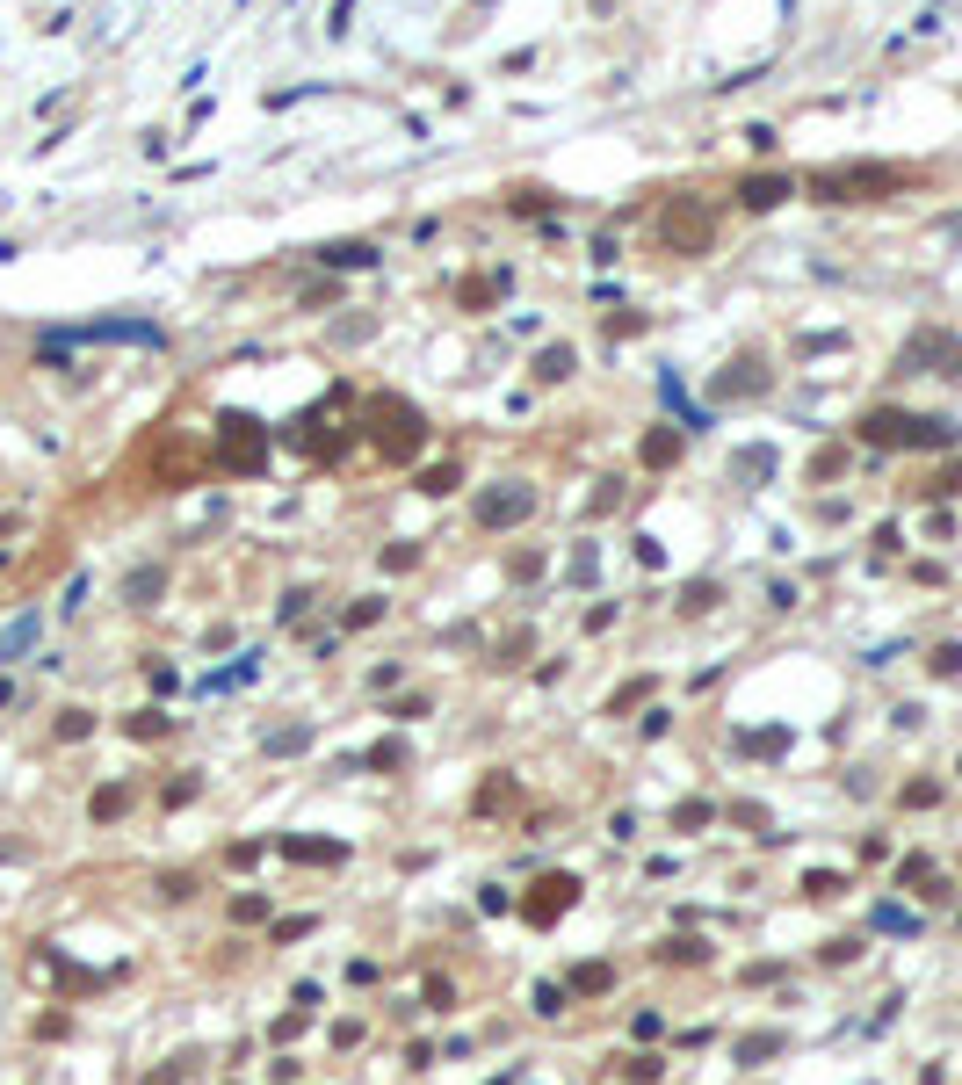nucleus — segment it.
I'll return each instance as SVG.
<instances>
[{"mask_svg": "<svg viewBox=\"0 0 962 1085\" xmlns=\"http://www.w3.org/2000/svg\"><path fill=\"white\" fill-rule=\"evenodd\" d=\"M572 897H579V883H572V876H543V883H536V897H529V905H521V912H529L536 926H550L557 912L572 905Z\"/></svg>", "mask_w": 962, "mask_h": 1085, "instance_id": "1", "label": "nucleus"}, {"mask_svg": "<svg viewBox=\"0 0 962 1085\" xmlns=\"http://www.w3.org/2000/svg\"><path fill=\"white\" fill-rule=\"evenodd\" d=\"M283 854H297V861H333L340 847H333V840H283Z\"/></svg>", "mask_w": 962, "mask_h": 1085, "instance_id": "2", "label": "nucleus"}, {"mask_svg": "<svg viewBox=\"0 0 962 1085\" xmlns=\"http://www.w3.org/2000/svg\"><path fill=\"white\" fill-rule=\"evenodd\" d=\"M572 991H608V963H586V970H572Z\"/></svg>", "mask_w": 962, "mask_h": 1085, "instance_id": "3", "label": "nucleus"}, {"mask_svg": "<svg viewBox=\"0 0 962 1085\" xmlns=\"http://www.w3.org/2000/svg\"><path fill=\"white\" fill-rule=\"evenodd\" d=\"M29 637H37V623H15V630H8V637H0V659H15V651H22V644H29Z\"/></svg>", "mask_w": 962, "mask_h": 1085, "instance_id": "4", "label": "nucleus"}, {"mask_svg": "<svg viewBox=\"0 0 962 1085\" xmlns=\"http://www.w3.org/2000/svg\"><path fill=\"white\" fill-rule=\"evenodd\" d=\"M623 1078H630V1085H651V1078H659V1064H651V1057H630Z\"/></svg>", "mask_w": 962, "mask_h": 1085, "instance_id": "5", "label": "nucleus"}, {"mask_svg": "<svg viewBox=\"0 0 962 1085\" xmlns=\"http://www.w3.org/2000/svg\"><path fill=\"white\" fill-rule=\"evenodd\" d=\"M123 803H131V796H123V789H102V796H95V818H116Z\"/></svg>", "mask_w": 962, "mask_h": 1085, "instance_id": "6", "label": "nucleus"}, {"mask_svg": "<svg viewBox=\"0 0 962 1085\" xmlns=\"http://www.w3.org/2000/svg\"><path fill=\"white\" fill-rule=\"evenodd\" d=\"M934 673H962V644H941L934 651Z\"/></svg>", "mask_w": 962, "mask_h": 1085, "instance_id": "7", "label": "nucleus"}, {"mask_svg": "<svg viewBox=\"0 0 962 1085\" xmlns=\"http://www.w3.org/2000/svg\"><path fill=\"white\" fill-rule=\"evenodd\" d=\"M145 1085H174V1071H152V1078H145Z\"/></svg>", "mask_w": 962, "mask_h": 1085, "instance_id": "8", "label": "nucleus"}]
</instances>
